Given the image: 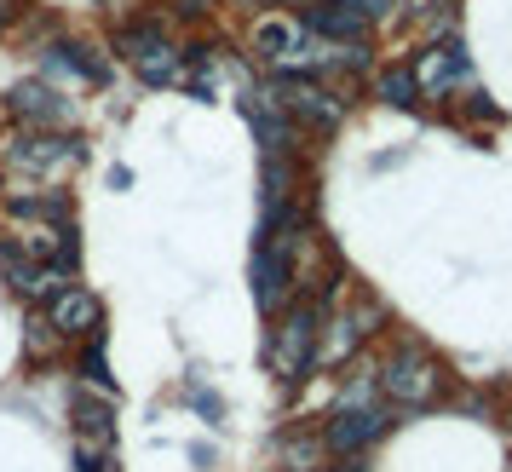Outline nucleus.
<instances>
[{"mask_svg":"<svg viewBox=\"0 0 512 472\" xmlns=\"http://www.w3.org/2000/svg\"><path fill=\"white\" fill-rule=\"evenodd\" d=\"M12 24V6H6V0H0V29Z\"/></svg>","mask_w":512,"mask_h":472,"instance_id":"obj_26","label":"nucleus"},{"mask_svg":"<svg viewBox=\"0 0 512 472\" xmlns=\"http://www.w3.org/2000/svg\"><path fill=\"white\" fill-rule=\"evenodd\" d=\"M75 432H81V438H93V444H110V432H116V426H110V403L81 398V403H75Z\"/></svg>","mask_w":512,"mask_h":472,"instance_id":"obj_18","label":"nucleus"},{"mask_svg":"<svg viewBox=\"0 0 512 472\" xmlns=\"http://www.w3.org/2000/svg\"><path fill=\"white\" fill-rule=\"evenodd\" d=\"M81 375L93 380V386H104V392H110V363H104V352H81Z\"/></svg>","mask_w":512,"mask_h":472,"instance_id":"obj_24","label":"nucleus"},{"mask_svg":"<svg viewBox=\"0 0 512 472\" xmlns=\"http://www.w3.org/2000/svg\"><path fill=\"white\" fill-rule=\"evenodd\" d=\"M507 472H512V467H507Z\"/></svg>","mask_w":512,"mask_h":472,"instance_id":"obj_27","label":"nucleus"},{"mask_svg":"<svg viewBox=\"0 0 512 472\" xmlns=\"http://www.w3.org/2000/svg\"><path fill=\"white\" fill-rule=\"evenodd\" d=\"M75 472H110V444L75 438Z\"/></svg>","mask_w":512,"mask_h":472,"instance_id":"obj_22","label":"nucleus"},{"mask_svg":"<svg viewBox=\"0 0 512 472\" xmlns=\"http://www.w3.org/2000/svg\"><path fill=\"white\" fill-rule=\"evenodd\" d=\"M449 29H455V12H449V6H443L438 18H432V24H426V35H449Z\"/></svg>","mask_w":512,"mask_h":472,"instance_id":"obj_25","label":"nucleus"},{"mask_svg":"<svg viewBox=\"0 0 512 472\" xmlns=\"http://www.w3.org/2000/svg\"><path fill=\"white\" fill-rule=\"evenodd\" d=\"M81 162V144L75 139H52V133H24V139L12 144V167H24L35 179H52V173H64V167Z\"/></svg>","mask_w":512,"mask_h":472,"instance_id":"obj_11","label":"nucleus"},{"mask_svg":"<svg viewBox=\"0 0 512 472\" xmlns=\"http://www.w3.org/2000/svg\"><path fill=\"white\" fill-rule=\"evenodd\" d=\"M6 213H12V219H41V225H58V231H64V225H75L70 202H64L58 190H29V196H12V202H6Z\"/></svg>","mask_w":512,"mask_h":472,"instance_id":"obj_14","label":"nucleus"},{"mask_svg":"<svg viewBox=\"0 0 512 472\" xmlns=\"http://www.w3.org/2000/svg\"><path fill=\"white\" fill-rule=\"evenodd\" d=\"M415 81H420V93H455V87H472V58H466L461 41H438V47L420 52Z\"/></svg>","mask_w":512,"mask_h":472,"instance_id":"obj_10","label":"nucleus"},{"mask_svg":"<svg viewBox=\"0 0 512 472\" xmlns=\"http://www.w3.org/2000/svg\"><path fill=\"white\" fill-rule=\"evenodd\" d=\"M248 277H254V300H259L265 317H277V311L294 300V265H288V248H277V242H259L254 248Z\"/></svg>","mask_w":512,"mask_h":472,"instance_id":"obj_8","label":"nucleus"},{"mask_svg":"<svg viewBox=\"0 0 512 472\" xmlns=\"http://www.w3.org/2000/svg\"><path fill=\"white\" fill-rule=\"evenodd\" d=\"M374 98H380V104H392V110H415V104H420L415 70H403V64H397V70H380V75H374Z\"/></svg>","mask_w":512,"mask_h":472,"instance_id":"obj_16","label":"nucleus"},{"mask_svg":"<svg viewBox=\"0 0 512 472\" xmlns=\"http://www.w3.org/2000/svg\"><path fill=\"white\" fill-rule=\"evenodd\" d=\"M185 398H190V409H196V415H202L208 426H219V421H225V398H219L213 386H190Z\"/></svg>","mask_w":512,"mask_h":472,"instance_id":"obj_21","label":"nucleus"},{"mask_svg":"<svg viewBox=\"0 0 512 472\" xmlns=\"http://www.w3.org/2000/svg\"><path fill=\"white\" fill-rule=\"evenodd\" d=\"M374 375H380V392H386L392 403H403V409L432 403V398H438V380H443L426 346H397V352L386 357Z\"/></svg>","mask_w":512,"mask_h":472,"instance_id":"obj_3","label":"nucleus"},{"mask_svg":"<svg viewBox=\"0 0 512 472\" xmlns=\"http://www.w3.org/2000/svg\"><path fill=\"white\" fill-rule=\"evenodd\" d=\"M305 29H311L317 41H328V47H363V41H369V24L351 18V12H340V6H328V0H317V6L305 12Z\"/></svg>","mask_w":512,"mask_h":472,"instance_id":"obj_13","label":"nucleus"},{"mask_svg":"<svg viewBox=\"0 0 512 472\" xmlns=\"http://www.w3.org/2000/svg\"><path fill=\"white\" fill-rule=\"evenodd\" d=\"M277 455L288 472H323L328 467V444L323 438H305V432H288V438H277Z\"/></svg>","mask_w":512,"mask_h":472,"instance_id":"obj_15","label":"nucleus"},{"mask_svg":"<svg viewBox=\"0 0 512 472\" xmlns=\"http://www.w3.org/2000/svg\"><path fill=\"white\" fill-rule=\"evenodd\" d=\"M121 52H127V64L150 81V87H162L179 75V47L162 35V24H133L121 29Z\"/></svg>","mask_w":512,"mask_h":472,"instance_id":"obj_5","label":"nucleus"},{"mask_svg":"<svg viewBox=\"0 0 512 472\" xmlns=\"http://www.w3.org/2000/svg\"><path fill=\"white\" fill-rule=\"evenodd\" d=\"M24 352L35 357V363L58 352V329H52L47 317H29V323H24Z\"/></svg>","mask_w":512,"mask_h":472,"instance_id":"obj_20","label":"nucleus"},{"mask_svg":"<svg viewBox=\"0 0 512 472\" xmlns=\"http://www.w3.org/2000/svg\"><path fill=\"white\" fill-rule=\"evenodd\" d=\"M0 277H6V288H12L18 300H52L58 288H70V271L29 260V254H18V248H0Z\"/></svg>","mask_w":512,"mask_h":472,"instance_id":"obj_9","label":"nucleus"},{"mask_svg":"<svg viewBox=\"0 0 512 472\" xmlns=\"http://www.w3.org/2000/svg\"><path fill=\"white\" fill-rule=\"evenodd\" d=\"M98 294H87V288H58L47 300V323L58 329V340H93L98 334Z\"/></svg>","mask_w":512,"mask_h":472,"instance_id":"obj_12","label":"nucleus"},{"mask_svg":"<svg viewBox=\"0 0 512 472\" xmlns=\"http://www.w3.org/2000/svg\"><path fill=\"white\" fill-rule=\"evenodd\" d=\"M386 432H392V415H386V409H334V421H328L323 444H328V455L351 461V455L374 449Z\"/></svg>","mask_w":512,"mask_h":472,"instance_id":"obj_6","label":"nucleus"},{"mask_svg":"<svg viewBox=\"0 0 512 472\" xmlns=\"http://www.w3.org/2000/svg\"><path fill=\"white\" fill-rule=\"evenodd\" d=\"M374 323H380V300H351L346 311H334L323 323V334H317V363H328V369L351 363V352L369 340Z\"/></svg>","mask_w":512,"mask_h":472,"instance_id":"obj_4","label":"nucleus"},{"mask_svg":"<svg viewBox=\"0 0 512 472\" xmlns=\"http://www.w3.org/2000/svg\"><path fill=\"white\" fill-rule=\"evenodd\" d=\"M6 110H12V121H24L29 133H52V127H70L75 121L70 98L58 93L52 81H24V87H12Z\"/></svg>","mask_w":512,"mask_h":472,"instance_id":"obj_7","label":"nucleus"},{"mask_svg":"<svg viewBox=\"0 0 512 472\" xmlns=\"http://www.w3.org/2000/svg\"><path fill=\"white\" fill-rule=\"evenodd\" d=\"M317 334H323V306L317 300H288L277 323V340H271V375L282 386H300L305 369L317 363Z\"/></svg>","mask_w":512,"mask_h":472,"instance_id":"obj_1","label":"nucleus"},{"mask_svg":"<svg viewBox=\"0 0 512 472\" xmlns=\"http://www.w3.org/2000/svg\"><path fill=\"white\" fill-rule=\"evenodd\" d=\"M81 75V81H104V58H93L87 47H52L47 52V75Z\"/></svg>","mask_w":512,"mask_h":472,"instance_id":"obj_17","label":"nucleus"},{"mask_svg":"<svg viewBox=\"0 0 512 472\" xmlns=\"http://www.w3.org/2000/svg\"><path fill=\"white\" fill-rule=\"evenodd\" d=\"M374 392H380V375H351L334 392V409H374Z\"/></svg>","mask_w":512,"mask_h":472,"instance_id":"obj_19","label":"nucleus"},{"mask_svg":"<svg viewBox=\"0 0 512 472\" xmlns=\"http://www.w3.org/2000/svg\"><path fill=\"white\" fill-rule=\"evenodd\" d=\"M328 6H340V12H351V18H363V24H374V18L386 12V0H328Z\"/></svg>","mask_w":512,"mask_h":472,"instance_id":"obj_23","label":"nucleus"},{"mask_svg":"<svg viewBox=\"0 0 512 472\" xmlns=\"http://www.w3.org/2000/svg\"><path fill=\"white\" fill-rule=\"evenodd\" d=\"M259 98H265V104H277L282 116H294V121H305V127H317V133H328V127L340 121V104L323 93V81H317V75H305V70L271 75Z\"/></svg>","mask_w":512,"mask_h":472,"instance_id":"obj_2","label":"nucleus"}]
</instances>
